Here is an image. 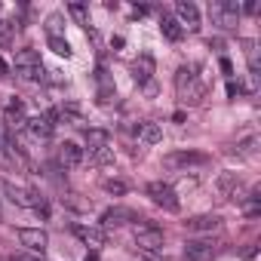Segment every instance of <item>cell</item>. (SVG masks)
Here are the masks:
<instances>
[{"label":"cell","instance_id":"30","mask_svg":"<svg viewBox=\"0 0 261 261\" xmlns=\"http://www.w3.org/2000/svg\"><path fill=\"white\" fill-rule=\"evenodd\" d=\"M68 10H71V13H74V16H77L80 22H86V10H83V4H71Z\"/></svg>","mask_w":261,"mask_h":261},{"label":"cell","instance_id":"16","mask_svg":"<svg viewBox=\"0 0 261 261\" xmlns=\"http://www.w3.org/2000/svg\"><path fill=\"white\" fill-rule=\"evenodd\" d=\"M25 123H28L25 108H22L19 98H13V101L7 105V126H10V129H25Z\"/></svg>","mask_w":261,"mask_h":261},{"label":"cell","instance_id":"23","mask_svg":"<svg viewBox=\"0 0 261 261\" xmlns=\"http://www.w3.org/2000/svg\"><path fill=\"white\" fill-rule=\"evenodd\" d=\"M92 163H95V166H111V163H114V151H111V145L92 151Z\"/></svg>","mask_w":261,"mask_h":261},{"label":"cell","instance_id":"8","mask_svg":"<svg viewBox=\"0 0 261 261\" xmlns=\"http://www.w3.org/2000/svg\"><path fill=\"white\" fill-rule=\"evenodd\" d=\"M203 163H209V157L197 154V151H178V154H166L163 157L166 169H188V166H203Z\"/></svg>","mask_w":261,"mask_h":261},{"label":"cell","instance_id":"5","mask_svg":"<svg viewBox=\"0 0 261 261\" xmlns=\"http://www.w3.org/2000/svg\"><path fill=\"white\" fill-rule=\"evenodd\" d=\"M16 74L22 80H40L43 77V65H40V56L34 49H22L16 56Z\"/></svg>","mask_w":261,"mask_h":261},{"label":"cell","instance_id":"29","mask_svg":"<svg viewBox=\"0 0 261 261\" xmlns=\"http://www.w3.org/2000/svg\"><path fill=\"white\" fill-rule=\"evenodd\" d=\"M59 25H62V16H59V13H53V16L46 19V28H49V34H53V37H56V31H59Z\"/></svg>","mask_w":261,"mask_h":261},{"label":"cell","instance_id":"14","mask_svg":"<svg viewBox=\"0 0 261 261\" xmlns=\"http://www.w3.org/2000/svg\"><path fill=\"white\" fill-rule=\"evenodd\" d=\"M129 218H136L129 209H123V206H111V209L101 212V227H120V224H126Z\"/></svg>","mask_w":261,"mask_h":261},{"label":"cell","instance_id":"25","mask_svg":"<svg viewBox=\"0 0 261 261\" xmlns=\"http://www.w3.org/2000/svg\"><path fill=\"white\" fill-rule=\"evenodd\" d=\"M255 148H258V139L255 136H246L243 142H237V154H243V157H252Z\"/></svg>","mask_w":261,"mask_h":261},{"label":"cell","instance_id":"28","mask_svg":"<svg viewBox=\"0 0 261 261\" xmlns=\"http://www.w3.org/2000/svg\"><path fill=\"white\" fill-rule=\"evenodd\" d=\"M114 98H117V89H114V86H108V83H105V86H101V89H98V101H101V105H111V101H114Z\"/></svg>","mask_w":261,"mask_h":261},{"label":"cell","instance_id":"20","mask_svg":"<svg viewBox=\"0 0 261 261\" xmlns=\"http://www.w3.org/2000/svg\"><path fill=\"white\" fill-rule=\"evenodd\" d=\"M108 142H111V136L105 133V129H86V145H89V151L108 148Z\"/></svg>","mask_w":261,"mask_h":261},{"label":"cell","instance_id":"4","mask_svg":"<svg viewBox=\"0 0 261 261\" xmlns=\"http://www.w3.org/2000/svg\"><path fill=\"white\" fill-rule=\"evenodd\" d=\"M136 246L148 255H160L163 252V230L154 224H142L136 227Z\"/></svg>","mask_w":261,"mask_h":261},{"label":"cell","instance_id":"33","mask_svg":"<svg viewBox=\"0 0 261 261\" xmlns=\"http://www.w3.org/2000/svg\"><path fill=\"white\" fill-rule=\"evenodd\" d=\"M221 71H224V74H230V71H233V68H230V59H221Z\"/></svg>","mask_w":261,"mask_h":261},{"label":"cell","instance_id":"22","mask_svg":"<svg viewBox=\"0 0 261 261\" xmlns=\"http://www.w3.org/2000/svg\"><path fill=\"white\" fill-rule=\"evenodd\" d=\"M13 37H16V25L7 22V19H0V49H7L13 43Z\"/></svg>","mask_w":261,"mask_h":261},{"label":"cell","instance_id":"19","mask_svg":"<svg viewBox=\"0 0 261 261\" xmlns=\"http://www.w3.org/2000/svg\"><path fill=\"white\" fill-rule=\"evenodd\" d=\"M151 71H154L151 56H142L139 62H133V77H136L139 83H148V80H151Z\"/></svg>","mask_w":261,"mask_h":261},{"label":"cell","instance_id":"21","mask_svg":"<svg viewBox=\"0 0 261 261\" xmlns=\"http://www.w3.org/2000/svg\"><path fill=\"white\" fill-rule=\"evenodd\" d=\"M197 68H191V65H185V68H178V74H175V86H178V92H185L194 80H197V74H194Z\"/></svg>","mask_w":261,"mask_h":261},{"label":"cell","instance_id":"3","mask_svg":"<svg viewBox=\"0 0 261 261\" xmlns=\"http://www.w3.org/2000/svg\"><path fill=\"white\" fill-rule=\"evenodd\" d=\"M148 197H151V203L154 206H160V209H166V212H178V194L172 191V185H166V181H151L148 185Z\"/></svg>","mask_w":261,"mask_h":261},{"label":"cell","instance_id":"11","mask_svg":"<svg viewBox=\"0 0 261 261\" xmlns=\"http://www.w3.org/2000/svg\"><path fill=\"white\" fill-rule=\"evenodd\" d=\"M175 19H178V25L188 28V31H197V28H200V10L191 4V0H181V4L175 7Z\"/></svg>","mask_w":261,"mask_h":261},{"label":"cell","instance_id":"7","mask_svg":"<svg viewBox=\"0 0 261 261\" xmlns=\"http://www.w3.org/2000/svg\"><path fill=\"white\" fill-rule=\"evenodd\" d=\"M4 191H7V197H10L16 206H28V209H40V206H43V197H40L37 191L19 188L16 181H4Z\"/></svg>","mask_w":261,"mask_h":261},{"label":"cell","instance_id":"2","mask_svg":"<svg viewBox=\"0 0 261 261\" xmlns=\"http://www.w3.org/2000/svg\"><path fill=\"white\" fill-rule=\"evenodd\" d=\"M209 16H212L215 25L230 31L240 22V4H233V0H215V4H209Z\"/></svg>","mask_w":261,"mask_h":261},{"label":"cell","instance_id":"6","mask_svg":"<svg viewBox=\"0 0 261 261\" xmlns=\"http://www.w3.org/2000/svg\"><path fill=\"white\" fill-rule=\"evenodd\" d=\"M215 188H218V194L224 200H237V203L246 200V185H243V178L237 172H221L218 181H215Z\"/></svg>","mask_w":261,"mask_h":261},{"label":"cell","instance_id":"10","mask_svg":"<svg viewBox=\"0 0 261 261\" xmlns=\"http://www.w3.org/2000/svg\"><path fill=\"white\" fill-rule=\"evenodd\" d=\"M19 240H22V246H28L31 252H46V246H49V237H46V230H40V227H22V230H19Z\"/></svg>","mask_w":261,"mask_h":261},{"label":"cell","instance_id":"17","mask_svg":"<svg viewBox=\"0 0 261 261\" xmlns=\"http://www.w3.org/2000/svg\"><path fill=\"white\" fill-rule=\"evenodd\" d=\"M160 31H163V37H169V40H181V34H185V28L178 25V19L169 16V13L160 16Z\"/></svg>","mask_w":261,"mask_h":261},{"label":"cell","instance_id":"24","mask_svg":"<svg viewBox=\"0 0 261 261\" xmlns=\"http://www.w3.org/2000/svg\"><path fill=\"white\" fill-rule=\"evenodd\" d=\"M49 49H53L56 56H65V59L71 56V43H68L65 37H49Z\"/></svg>","mask_w":261,"mask_h":261},{"label":"cell","instance_id":"32","mask_svg":"<svg viewBox=\"0 0 261 261\" xmlns=\"http://www.w3.org/2000/svg\"><path fill=\"white\" fill-rule=\"evenodd\" d=\"M237 92H240V83H233V80H230V83H227V95H230V98H233V95H237Z\"/></svg>","mask_w":261,"mask_h":261},{"label":"cell","instance_id":"9","mask_svg":"<svg viewBox=\"0 0 261 261\" xmlns=\"http://www.w3.org/2000/svg\"><path fill=\"white\" fill-rule=\"evenodd\" d=\"M221 224H224L221 215H212V212H209V215H194V218L185 221V227H188L191 233H209V237H212L215 230H221Z\"/></svg>","mask_w":261,"mask_h":261},{"label":"cell","instance_id":"15","mask_svg":"<svg viewBox=\"0 0 261 261\" xmlns=\"http://www.w3.org/2000/svg\"><path fill=\"white\" fill-rule=\"evenodd\" d=\"M59 163L68 166V169L80 166V163H83V148H77L74 142H65V145L59 148Z\"/></svg>","mask_w":261,"mask_h":261},{"label":"cell","instance_id":"35","mask_svg":"<svg viewBox=\"0 0 261 261\" xmlns=\"http://www.w3.org/2000/svg\"><path fill=\"white\" fill-rule=\"evenodd\" d=\"M10 261H37V258H28V255H13Z\"/></svg>","mask_w":261,"mask_h":261},{"label":"cell","instance_id":"34","mask_svg":"<svg viewBox=\"0 0 261 261\" xmlns=\"http://www.w3.org/2000/svg\"><path fill=\"white\" fill-rule=\"evenodd\" d=\"M0 74H10V65H7V59L0 56Z\"/></svg>","mask_w":261,"mask_h":261},{"label":"cell","instance_id":"12","mask_svg":"<svg viewBox=\"0 0 261 261\" xmlns=\"http://www.w3.org/2000/svg\"><path fill=\"white\" fill-rule=\"evenodd\" d=\"M74 233L83 246L89 249H101L105 246V230L101 227H92V224H74Z\"/></svg>","mask_w":261,"mask_h":261},{"label":"cell","instance_id":"31","mask_svg":"<svg viewBox=\"0 0 261 261\" xmlns=\"http://www.w3.org/2000/svg\"><path fill=\"white\" fill-rule=\"evenodd\" d=\"M243 10H246V13H249V16H255V13H258V0H249V4H246V7H243Z\"/></svg>","mask_w":261,"mask_h":261},{"label":"cell","instance_id":"18","mask_svg":"<svg viewBox=\"0 0 261 261\" xmlns=\"http://www.w3.org/2000/svg\"><path fill=\"white\" fill-rule=\"evenodd\" d=\"M139 139L145 142V145H157V142H163V129H160V123H142L139 126Z\"/></svg>","mask_w":261,"mask_h":261},{"label":"cell","instance_id":"13","mask_svg":"<svg viewBox=\"0 0 261 261\" xmlns=\"http://www.w3.org/2000/svg\"><path fill=\"white\" fill-rule=\"evenodd\" d=\"M25 129H28L34 139H49V136H53V120H49L46 114H37V117H28Z\"/></svg>","mask_w":261,"mask_h":261},{"label":"cell","instance_id":"27","mask_svg":"<svg viewBox=\"0 0 261 261\" xmlns=\"http://www.w3.org/2000/svg\"><path fill=\"white\" fill-rule=\"evenodd\" d=\"M105 191H108V194H114V197H123V194H126V185H123V181H117V178H108V181H105Z\"/></svg>","mask_w":261,"mask_h":261},{"label":"cell","instance_id":"26","mask_svg":"<svg viewBox=\"0 0 261 261\" xmlns=\"http://www.w3.org/2000/svg\"><path fill=\"white\" fill-rule=\"evenodd\" d=\"M197 185H200V181H197V175H185L172 191H175V194H191V191H197Z\"/></svg>","mask_w":261,"mask_h":261},{"label":"cell","instance_id":"1","mask_svg":"<svg viewBox=\"0 0 261 261\" xmlns=\"http://www.w3.org/2000/svg\"><path fill=\"white\" fill-rule=\"evenodd\" d=\"M224 252V243L221 240H212V237H203V240H191L185 246V261H212Z\"/></svg>","mask_w":261,"mask_h":261}]
</instances>
